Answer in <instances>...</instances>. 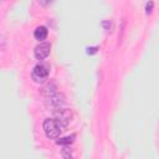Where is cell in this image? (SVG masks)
I'll return each instance as SVG.
<instances>
[{
    "instance_id": "cell-4",
    "label": "cell",
    "mask_w": 159,
    "mask_h": 159,
    "mask_svg": "<svg viewBox=\"0 0 159 159\" xmlns=\"http://www.w3.org/2000/svg\"><path fill=\"white\" fill-rule=\"evenodd\" d=\"M70 118H71V112H68V111H66V109H62V111L58 112V118H57V120H58V123L62 125V128L68 124Z\"/></svg>"
},
{
    "instance_id": "cell-2",
    "label": "cell",
    "mask_w": 159,
    "mask_h": 159,
    "mask_svg": "<svg viewBox=\"0 0 159 159\" xmlns=\"http://www.w3.org/2000/svg\"><path fill=\"white\" fill-rule=\"evenodd\" d=\"M48 73H50V67H48V65H46V63H37V65L32 68L31 77H32V80H34L35 82L42 83V82L47 78Z\"/></svg>"
},
{
    "instance_id": "cell-3",
    "label": "cell",
    "mask_w": 159,
    "mask_h": 159,
    "mask_svg": "<svg viewBox=\"0 0 159 159\" xmlns=\"http://www.w3.org/2000/svg\"><path fill=\"white\" fill-rule=\"evenodd\" d=\"M50 51H51V45L48 42H41L35 47L34 53H35V57L41 61L50 55Z\"/></svg>"
},
{
    "instance_id": "cell-6",
    "label": "cell",
    "mask_w": 159,
    "mask_h": 159,
    "mask_svg": "<svg viewBox=\"0 0 159 159\" xmlns=\"http://www.w3.org/2000/svg\"><path fill=\"white\" fill-rule=\"evenodd\" d=\"M73 138H75V135H68V137L60 138V139L57 140V144H61V145H70V144L73 142Z\"/></svg>"
},
{
    "instance_id": "cell-5",
    "label": "cell",
    "mask_w": 159,
    "mask_h": 159,
    "mask_svg": "<svg viewBox=\"0 0 159 159\" xmlns=\"http://www.w3.org/2000/svg\"><path fill=\"white\" fill-rule=\"evenodd\" d=\"M47 34H48V31H47V29L45 26H39V27H36V30L34 32V36H35L36 40L42 41V40H45L47 37Z\"/></svg>"
},
{
    "instance_id": "cell-8",
    "label": "cell",
    "mask_w": 159,
    "mask_h": 159,
    "mask_svg": "<svg viewBox=\"0 0 159 159\" xmlns=\"http://www.w3.org/2000/svg\"><path fill=\"white\" fill-rule=\"evenodd\" d=\"M87 50H88V51H87V52H88V53H94V52H96V51H97V47H91V48H89V47H88V48H87Z\"/></svg>"
},
{
    "instance_id": "cell-1",
    "label": "cell",
    "mask_w": 159,
    "mask_h": 159,
    "mask_svg": "<svg viewBox=\"0 0 159 159\" xmlns=\"http://www.w3.org/2000/svg\"><path fill=\"white\" fill-rule=\"evenodd\" d=\"M42 128H43V132H45L46 137L51 138V139L58 138V135L62 130V125L58 123L57 119H53V118H46L43 120Z\"/></svg>"
},
{
    "instance_id": "cell-7",
    "label": "cell",
    "mask_w": 159,
    "mask_h": 159,
    "mask_svg": "<svg viewBox=\"0 0 159 159\" xmlns=\"http://www.w3.org/2000/svg\"><path fill=\"white\" fill-rule=\"evenodd\" d=\"M153 5H154V2H153V1H149V2H147V4H145V12H147V14H150Z\"/></svg>"
}]
</instances>
